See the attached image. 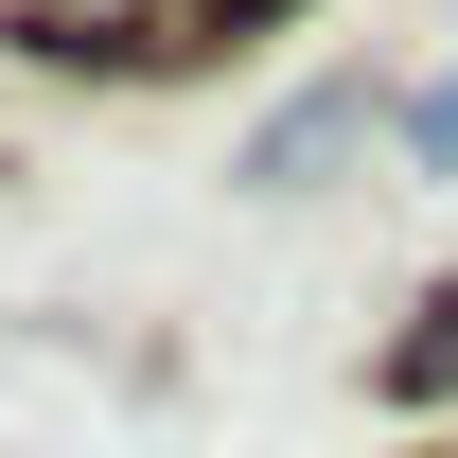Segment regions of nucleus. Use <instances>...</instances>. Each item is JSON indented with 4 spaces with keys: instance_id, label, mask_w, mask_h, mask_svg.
Wrapping results in <instances>:
<instances>
[{
    "instance_id": "7ed1b4c3",
    "label": "nucleus",
    "mask_w": 458,
    "mask_h": 458,
    "mask_svg": "<svg viewBox=\"0 0 458 458\" xmlns=\"http://www.w3.org/2000/svg\"><path fill=\"white\" fill-rule=\"evenodd\" d=\"M212 18H265V0H194V36H212Z\"/></svg>"
},
{
    "instance_id": "f03ea898",
    "label": "nucleus",
    "mask_w": 458,
    "mask_h": 458,
    "mask_svg": "<svg viewBox=\"0 0 458 458\" xmlns=\"http://www.w3.org/2000/svg\"><path fill=\"white\" fill-rule=\"evenodd\" d=\"M352 123H370V89H318V106H283V123H265V141H247V176H265V194H300V176L335 159Z\"/></svg>"
},
{
    "instance_id": "f257e3e1",
    "label": "nucleus",
    "mask_w": 458,
    "mask_h": 458,
    "mask_svg": "<svg viewBox=\"0 0 458 458\" xmlns=\"http://www.w3.org/2000/svg\"><path fill=\"white\" fill-rule=\"evenodd\" d=\"M0 36H36V54H194V0H18Z\"/></svg>"
}]
</instances>
